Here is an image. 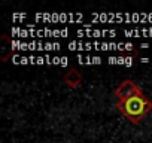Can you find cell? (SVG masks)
I'll return each instance as SVG.
<instances>
[{
  "instance_id": "1",
  "label": "cell",
  "mask_w": 152,
  "mask_h": 143,
  "mask_svg": "<svg viewBox=\"0 0 152 143\" xmlns=\"http://www.w3.org/2000/svg\"><path fill=\"white\" fill-rule=\"evenodd\" d=\"M116 107L133 125H137L152 110V101L142 91V93H139V94H136L130 98L118 101Z\"/></svg>"
},
{
  "instance_id": "2",
  "label": "cell",
  "mask_w": 152,
  "mask_h": 143,
  "mask_svg": "<svg viewBox=\"0 0 152 143\" xmlns=\"http://www.w3.org/2000/svg\"><path fill=\"white\" fill-rule=\"evenodd\" d=\"M142 91H143V90H142L134 81L125 79V81H122V82L119 84V87L115 90V96H116L118 101H121V100L130 98V97H133V96H136V94H139V93H142Z\"/></svg>"
},
{
  "instance_id": "3",
  "label": "cell",
  "mask_w": 152,
  "mask_h": 143,
  "mask_svg": "<svg viewBox=\"0 0 152 143\" xmlns=\"http://www.w3.org/2000/svg\"><path fill=\"white\" fill-rule=\"evenodd\" d=\"M63 81L66 82V85H67L69 88L76 90V88H79V85L82 84L84 76L81 75V72H79L78 69H73V67H72V69H69L66 73H64Z\"/></svg>"
},
{
  "instance_id": "4",
  "label": "cell",
  "mask_w": 152,
  "mask_h": 143,
  "mask_svg": "<svg viewBox=\"0 0 152 143\" xmlns=\"http://www.w3.org/2000/svg\"><path fill=\"white\" fill-rule=\"evenodd\" d=\"M14 48H12V40L8 34H2L0 37V60L3 63H6L9 60V57L12 55Z\"/></svg>"
}]
</instances>
